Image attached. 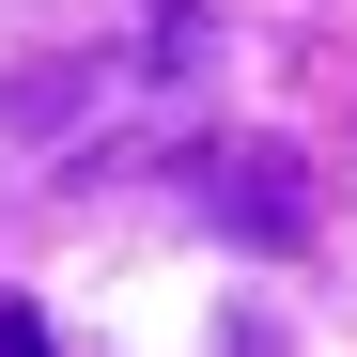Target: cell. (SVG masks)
Segmentation results:
<instances>
[{
    "mask_svg": "<svg viewBox=\"0 0 357 357\" xmlns=\"http://www.w3.org/2000/svg\"><path fill=\"white\" fill-rule=\"evenodd\" d=\"M187 202L233 233V249H311V155L295 140H202L187 155Z\"/></svg>",
    "mask_w": 357,
    "mask_h": 357,
    "instance_id": "6da1fadb",
    "label": "cell"
},
{
    "mask_svg": "<svg viewBox=\"0 0 357 357\" xmlns=\"http://www.w3.org/2000/svg\"><path fill=\"white\" fill-rule=\"evenodd\" d=\"M187 47H202V0H140V78H187Z\"/></svg>",
    "mask_w": 357,
    "mask_h": 357,
    "instance_id": "7a4b0ae2",
    "label": "cell"
},
{
    "mask_svg": "<svg viewBox=\"0 0 357 357\" xmlns=\"http://www.w3.org/2000/svg\"><path fill=\"white\" fill-rule=\"evenodd\" d=\"M0 357H47V326H31V311H0Z\"/></svg>",
    "mask_w": 357,
    "mask_h": 357,
    "instance_id": "3957f363",
    "label": "cell"
}]
</instances>
